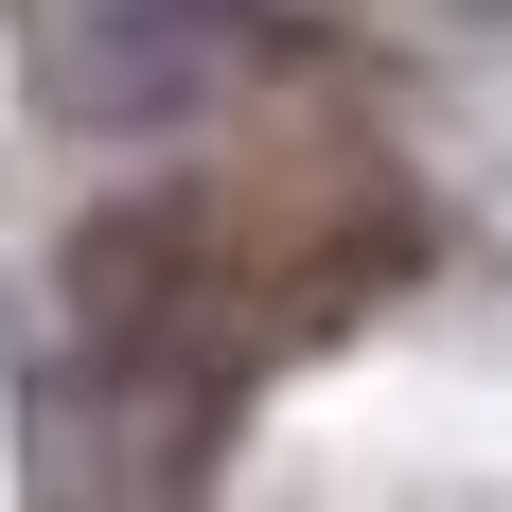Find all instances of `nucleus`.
Instances as JSON below:
<instances>
[{"instance_id":"f257e3e1","label":"nucleus","mask_w":512,"mask_h":512,"mask_svg":"<svg viewBox=\"0 0 512 512\" xmlns=\"http://www.w3.org/2000/svg\"><path fill=\"white\" fill-rule=\"evenodd\" d=\"M407 265V212L371 159H248V177H159V195L89 212L71 248V336L124 389H230L336 301H371Z\"/></svg>"},{"instance_id":"f03ea898","label":"nucleus","mask_w":512,"mask_h":512,"mask_svg":"<svg viewBox=\"0 0 512 512\" xmlns=\"http://www.w3.org/2000/svg\"><path fill=\"white\" fill-rule=\"evenodd\" d=\"M53 89L89 124H159L212 89V0H53Z\"/></svg>"}]
</instances>
